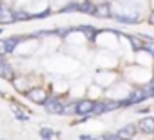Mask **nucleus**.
Masks as SVG:
<instances>
[{"label":"nucleus","instance_id":"9d476101","mask_svg":"<svg viewBox=\"0 0 154 140\" xmlns=\"http://www.w3.org/2000/svg\"><path fill=\"white\" fill-rule=\"evenodd\" d=\"M96 11V6L91 2V0H85V2L80 4V13H85V15H94Z\"/></svg>","mask_w":154,"mask_h":140},{"label":"nucleus","instance_id":"6e6552de","mask_svg":"<svg viewBox=\"0 0 154 140\" xmlns=\"http://www.w3.org/2000/svg\"><path fill=\"white\" fill-rule=\"evenodd\" d=\"M138 129H140L141 133H145V135H147V133H149V135L154 133V118H150V116H149V118H141V120L138 122Z\"/></svg>","mask_w":154,"mask_h":140},{"label":"nucleus","instance_id":"a211bd4d","mask_svg":"<svg viewBox=\"0 0 154 140\" xmlns=\"http://www.w3.org/2000/svg\"><path fill=\"white\" fill-rule=\"evenodd\" d=\"M40 136L42 138H54V136H58L51 127H44V129H40Z\"/></svg>","mask_w":154,"mask_h":140},{"label":"nucleus","instance_id":"0eeeda50","mask_svg":"<svg viewBox=\"0 0 154 140\" xmlns=\"http://www.w3.org/2000/svg\"><path fill=\"white\" fill-rule=\"evenodd\" d=\"M13 88H15L18 93L26 95V93L31 89V84H29V80H27V78H17V77H15V80H13Z\"/></svg>","mask_w":154,"mask_h":140},{"label":"nucleus","instance_id":"dca6fc26","mask_svg":"<svg viewBox=\"0 0 154 140\" xmlns=\"http://www.w3.org/2000/svg\"><path fill=\"white\" fill-rule=\"evenodd\" d=\"M31 13H27V11H24V9H18V11H15V18H17V22H22V20H31Z\"/></svg>","mask_w":154,"mask_h":140},{"label":"nucleus","instance_id":"5701e85b","mask_svg":"<svg viewBox=\"0 0 154 140\" xmlns=\"http://www.w3.org/2000/svg\"><path fill=\"white\" fill-rule=\"evenodd\" d=\"M0 53L8 55V46H6V38H0Z\"/></svg>","mask_w":154,"mask_h":140},{"label":"nucleus","instance_id":"39448f33","mask_svg":"<svg viewBox=\"0 0 154 140\" xmlns=\"http://www.w3.org/2000/svg\"><path fill=\"white\" fill-rule=\"evenodd\" d=\"M15 77H17L15 67H13L8 60H4L2 64H0V78H4V80H8V82H13Z\"/></svg>","mask_w":154,"mask_h":140},{"label":"nucleus","instance_id":"f8f14e48","mask_svg":"<svg viewBox=\"0 0 154 140\" xmlns=\"http://www.w3.org/2000/svg\"><path fill=\"white\" fill-rule=\"evenodd\" d=\"M109 15H111V11H109V4H100V6H96L94 17H100V18H107Z\"/></svg>","mask_w":154,"mask_h":140},{"label":"nucleus","instance_id":"b1692460","mask_svg":"<svg viewBox=\"0 0 154 140\" xmlns=\"http://www.w3.org/2000/svg\"><path fill=\"white\" fill-rule=\"evenodd\" d=\"M145 49H147V51H149V53H152V55H154V42H152V40H150V42H149V44H147V46H145Z\"/></svg>","mask_w":154,"mask_h":140},{"label":"nucleus","instance_id":"393cba45","mask_svg":"<svg viewBox=\"0 0 154 140\" xmlns=\"http://www.w3.org/2000/svg\"><path fill=\"white\" fill-rule=\"evenodd\" d=\"M149 22H150V24H152V26H154V11H152V13H150V17H149Z\"/></svg>","mask_w":154,"mask_h":140},{"label":"nucleus","instance_id":"412c9836","mask_svg":"<svg viewBox=\"0 0 154 140\" xmlns=\"http://www.w3.org/2000/svg\"><path fill=\"white\" fill-rule=\"evenodd\" d=\"M76 113V104H69V106H63V113L62 115H74Z\"/></svg>","mask_w":154,"mask_h":140},{"label":"nucleus","instance_id":"1a4fd4ad","mask_svg":"<svg viewBox=\"0 0 154 140\" xmlns=\"http://www.w3.org/2000/svg\"><path fill=\"white\" fill-rule=\"evenodd\" d=\"M136 131H138V126H134V124H127L125 127H122V129L118 131V135H120V138H131V136L136 135Z\"/></svg>","mask_w":154,"mask_h":140},{"label":"nucleus","instance_id":"20e7f679","mask_svg":"<svg viewBox=\"0 0 154 140\" xmlns=\"http://www.w3.org/2000/svg\"><path fill=\"white\" fill-rule=\"evenodd\" d=\"M44 107H45V111L51 113V115H62V113H63V104H62V100H58V97H49V98L45 100Z\"/></svg>","mask_w":154,"mask_h":140},{"label":"nucleus","instance_id":"7ed1b4c3","mask_svg":"<svg viewBox=\"0 0 154 140\" xmlns=\"http://www.w3.org/2000/svg\"><path fill=\"white\" fill-rule=\"evenodd\" d=\"M147 97H150V95H149V89H147V91H145V89H136V91H134V93H132L129 98H125L123 102H120V106H122V107H125V106L140 104V102H143Z\"/></svg>","mask_w":154,"mask_h":140},{"label":"nucleus","instance_id":"4be33fe9","mask_svg":"<svg viewBox=\"0 0 154 140\" xmlns=\"http://www.w3.org/2000/svg\"><path fill=\"white\" fill-rule=\"evenodd\" d=\"M102 138H105V140H116V138H120V135L118 133H105V135H102Z\"/></svg>","mask_w":154,"mask_h":140},{"label":"nucleus","instance_id":"aec40b11","mask_svg":"<svg viewBox=\"0 0 154 140\" xmlns=\"http://www.w3.org/2000/svg\"><path fill=\"white\" fill-rule=\"evenodd\" d=\"M71 11H80V4H69L65 8H62V13H71Z\"/></svg>","mask_w":154,"mask_h":140},{"label":"nucleus","instance_id":"ddd939ff","mask_svg":"<svg viewBox=\"0 0 154 140\" xmlns=\"http://www.w3.org/2000/svg\"><path fill=\"white\" fill-rule=\"evenodd\" d=\"M13 111H15V118L20 120V122H27L29 120V113L26 109H20L18 106H13Z\"/></svg>","mask_w":154,"mask_h":140},{"label":"nucleus","instance_id":"f257e3e1","mask_svg":"<svg viewBox=\"0 0 154 140\" xmlns=\"http://www.w3.org/2000/svg\"><path fill=\"white\" fill-rule=\"evenodd\" d=\"M26 97H27V100H31V102H35V104H45V100L49 98V95H47V91L44 89V88H38V86H35V88H31L27 93H26Z\"/></svg>","mask_w":154,"mask_h":140},{"label":"nucleus","instance_id":"9b49d317","mask_svg":"<svg viewBox=\"0 0 154 140\" xmlns=\"http://www.w3.org/2000/svg\"><path fill=\"white\" fill-rule=\"evenodd\" d=\"M76 29H78V31H84V35H85L91 42L94 40V37H96V33H98L93 26H80V27H76Z\"/></svg>","mask_w":154,"mask_h":140},{"label":"nucleus","instance_id":"f3484780","mask_svg":"<svg viewBox=\"0 0 154 140\" xmlns=\"http://www.w3.org/2000/svg\"><path fill=\"white\" fill-rule=\"evenodd\" d=\"M129 40H131V46H132V49L134 51H140V49H145V46L140 42V38H136V37H129Z\"/></svg>","mask_w":154,"mask_h":140},{"label":"nucleus","instance_id":"423d86ee","mask_svg":"<svg viewBox=\"0 0 154 140\" xmlns=\"http://www.w3.org/2000/svg\"><path fill=\"white\" fill-rule=\"evenodd\" d=\"M93 107H94L93 100H80L76 102V115H91Z\"/></svg>","mask_w":154,"mask_h":140},{"label":"nucleus","instance_id":"f03ea898","mask_svg":"<svg viewBox=\"0 0 154 140\" xmlns=\"http://www.w3.org/2000/svg\"><path fill=\"white\" fill-rule=\"evenodd\" d=\"M13 22H17L15 11H13L6 2H0V24H2V26H8V24H13Z\"/></svg>","mask_w":154,"mask_h":140},{"label":"nucleus","instance_id":"a878e982","mask_svg":"<svg viewBox=\"0 0 154 140\" xmlns=\"http://www.w3.org/2000/svg\"><path fill=\"white\" fill-rule=\"evenodd\" d=\"M80 138H84V140H89V138H93V136H91V135H82Z\"/></svg>","mask_w":154,"mask_h":140},{"label":"nucleus","instance_id":"6ab92c4d","mask_svg":"<svg viewBox=\"0 0 154 140\" xmlns=\"http://www.w3.org/2000/svg\"><path fill=\"white\" fill-rule=\"evenodd\" d=\"M51 15V9L47 8V9H44L42 13H33V17H31V20H38V18H47Z\"/></svg>","mask_w":154,"mask_h":140},{"label":"nucleus","instance_id":"4468645a","mask_svg":"<svg viewBox=\"0 0 154 140\" xmlns=\"http://www.w3.org/2000/svg\"><path fill=\"white\" fill-rule=\"evenodd\" d=\"M105 111H109V109H107V102H98V104H94L91 115H93V116H98V115H102V113H105Z\"/></svg>","mask_w":154,"mask_h":140},{"label":"nucleus","instance_id":"2eb2a0df","mask_svg":"<svg viewBox=\"0 0 154 140\" xmlns=\"http://www.w3.org/2000/svg\"><path fill=\"white\" fill-rule=\"evenodd\" d=\"M114 20L118 22H125V24H136L140 18L138 17H125V15H114Z\"/></svg>","mask_w":154,"mask_h":140},{"label":"nucleus","instance_id":"bb28decb","mask_svg":"<svg viewBox=\"0 0 154 140\" xmlns=\"http://www.w3.org/2000/svg\"><path fill=\"white\" fill-rule=\"evenodd\" d=\"M4 60H6V55H4V53H0V64H2Z\"/></svg>","mask_w":154,"mask_h":140},{"label":"nucleus","instance_id":"cd10ccee","mask_svg":"<svg viewBox=\"0 0 154 140\" xmlns=\"http://www.w3.org/2000/svg\"><path fill=\"white\" fill-rule=\"evenodd\" d=\"M2 33H4V27H0V35H2Z\"/></svg>","mask_w":154,"mask_h":140}]
</instances>
